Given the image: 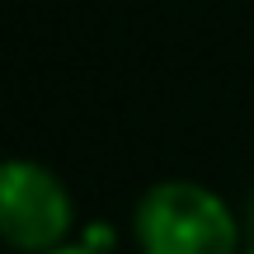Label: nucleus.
<instances>
[{"mask_svg": "<svg viewBox=\"0 0 254 254\" xmlns=\"http://www.w3.org/2000/svg\"><path fill=\"white\" fill-rule=\"evenodd\" d=\"M141 254H240V231L231 207L193 179H160L136 202Z\"/></svg>", "mask_w": 254, "mask_h": 254, "instance_id": "f257e3e1", "label": "nucleus"}, {"mask_svg": "<svg viewBox=\"0 0 254 254\" xmlns=\"http://www.w3.org/2000/svg\"><path fill=\"white\" fill-rule=\"evenodd\" d=\"M71 193L38 160H0V245L47 254L71 236Z\"/></svg>", "mask_w": 254, "mask_h": 254, "instance_id": "f03ea898", "label": "nucleus"}, {"mask_svg": "<svg viewBox=\"0 0 254 254\" xmlns=\"http://www.w3.org/2000/svg\"><path fill=\"white\" fill-rule=\"evenodd\" d=\"M47 254H109V250H99V245H90V240H80V245H57V250H47Z\"/></svg>", "mask_w": 254, "mask_h": 254, "instance_id": "7ed1b4c3", "label": "nucleus"}, {"mask_svg": "<svg viewBox=\"0 0 254 254\" xmlns=\"http://www.w3.org/2000/svg\"><path fill=\"white\" fill-rule=\"evenodd\" d=\"M250 226H254V202H250Z\"/></svg>", "mask_w": 254, "mask_h": 254, "instance_id": "20e7f679", "label": "nucleus"}, {"mask_svg": "<svg viewBox=\"0 0 254 254\" xmlns=\"http://www.w3.org/2000/svg\"><path fill=\"white\" fill-rule=\"evenodd\" d=\"M250 254H254V250H250Z\"/></svg>", "mask_w": 254, "mask_h": 254, "instance_id": "39448f33", "label": "nucleus"}]
</instances>
